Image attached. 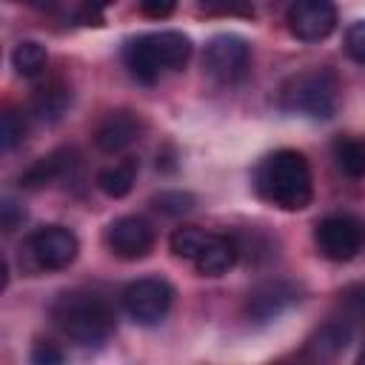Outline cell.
<instances>
[{"label": "cell", "instance_id": "cell-1", "mask_svg": "<svg viewBox=\"0 0 365 365\" xmlns=\"http://www.w3.org/2000/svg\"><path fill=\"white\" fill-rule=\"evenodd\" d=\"M254 191L279 211H302L314 197L308 160L294 148L271 151L254 168Z\"/></svg>", "mask_w": 365, "mask_h": 365}, {"label": "cell", "instance_id": "cell-2", "mask_svg": "<svg viewBox=\"0 0 365 365\" xmlns=\"http://www.w3.org/2000/svg\"><path fill=\"white\" fill-rule=\"evenodd\" d=\"M48 317L63 331V336H68L80 348L103 345L117 325L111 302L94 291H63L51 302Z\"/></svg>", "mask_w": 365, "mask_h": 365}, {"label": "cell", "instance_id": "cell-3", "mask_svg": "<svg viewBox=\"0 0 365 365\" xmlns=\"http://www.w3.org/2000/svg\"><path fill=\"white\" fill-rule=\"evenodd\" d=\"M191 57V40L182 31L165 29V31H148L140 37H131L123 46V63L140 83H157L160 74L177 71Z\"/></svg>", "mask_w": 365, "mask_h": 365}, {"label": "cell", "instance_id": "cell-4", "mask_svg": "<svg viewBox=\"0 0 365 365\" xmlns=\"http://www.w3.org/2000/svg\"><path fill=\"white\" fill-rule=\"evenodd\" d=\"M339 106V83L328 68H311L288 77L279 88V108L288 114L328 120Z\"/></svg>", "mask_w": 365, "mask_h": 365}, {"label": "cell", "instance_id": "cell-5", "mask_svg": "<svg viewBox=\"0 0 365 365\" xmlns=\"http://www.w3.org/2000/svg\"><path fill=\"white\" fill-rule=\"evenodd\" d=\"M23 251L31 271H63L77 259L80 242L66 225H43L26 240Z\"/></svg>", "mask_w": 365, "mask_h": 365}, {"label": "cell", "instance_id": "cell-6", "mask_svg": "<svg viewBox=\"0 0 365 365\" xmlns=\"http://www.w3.org/2000/svg\"><path fill=\"white\" fill-rule=\"evenodd\" d=\"M202 68L217 83H240L251 68V46L240 34H214L202 51Z\"/></svg>", "mask_w": 365, "mask_h": 365}, {"label": "cell", "instance_id": "cell-7", "mask_svg": "<svg viewBox=\"0 0 365 365\" xmlns=\"http://www.w3.org/2000/svg\"><path fill=\"white\" fill-rule=\"evenodd\" d=\"M317 251L331 262L354 259L365 245V225L351 214H331L314 228Z\"/></svg>", "mask_w": 365, "mask_h": 365}, {"label": "cell", "instance_id": "cell-8", "mask_svg": "<svg viewBox=\"0 0 365 365\" xmlns=\"http://www.w3.org/2000/svg\"><path fill=\"white\" fill-rule=\"evenodd\" d=\"M174 299V288L160 277L134 279L123 291V308L137 325H157L165 319Z\"/></svg>", "mask_w": 365, "mask_h": 365}, {"label": "cell", "instance_id": "cell-9", "mask_svg": "<svg viewBox=\"0 0 365 365\" xmlns=\"http://www.w3.org/2000/svg\"><path fill=\"white\" fill-rule=\"evenodd\" d=\"M285 23L297 40L319 43L336 29V6L331 0H291Z\"/></svg>", "mask_w": 365, "mask_h": 365}, {"label": "cell", "instance_id": "cell-10", "mask_svg": "<svg viewBox=\"0 0 365 365\" xmlns=\"http://www.w3.org/2000/svg\"><path fill=\"white\" fill-rule=\"evenodd\" d=\"M106 245L120 259H128V262L143 259L154 248V228L145 217H137V214L117 217L106 228Z\"/></svg>", "mask_w": 365, "mask_h": 365}, {"label": "cell", "instance_id": "cell-11", "mask_svg": "<svg viewBox=\"0 0 365 365\" xmlns=\"http://www.w3.org/2000/svg\"><path fill=\"white\" fill-rule=\"evenodd\" d=\"M299 302V288L288 279H265L257 288H251L245 299V314L251 322H271L282 317L291 305Z\"/></svg>", "mask_w": 365, "mask_h": 365}, {"label": "cell", "instance_id": "cell-12", "mask_svg": "<svg viewBox=\"0 0 365 365\" xmlns=\"http://www.w3.org/2000/svg\"><path fill=\"white\" fill-rule=\"evenodd\" d=\"M80 168V154L77 148L71 145H63L46 157H40L34 165H29L23 174H20V185L23 188H43V185H51V182H60V180H71Z\"/></svg>", "mask_w": 365, "mask_h": 365}, {"label": "cell", "instance_id": "cell-13", "mask_svg": "<svg viewBox=\"0 0 365 365\" xmlns=\"http://www.w3.org/2000/svg\"><path fill=\"white\" fill-rule=\"evenodd\" d=\"M143 131V120L140 114L128 111V108H117V111H108L97 128H94V145L106 154H117L123 148H128Z\"/></svg>", "mask_w": 365, "mask_h": 365}, {"label": "cell", "instance_id": "cell-14", "mask_svg": "<svg viewBox=\"0 0 365 365\" xmlns=\"http://www.w3.org/2000/svg\"><path fill=\"white\" fill-rule=\"evenodd\" d=\"M240 251H237V240L231 234H211L205 237L202 248L197 251V257L191 259L197 274L202 277H222L234 262H237Z\"/></svg>", "mask_w": 365, "mask_h": 365}, {"label": "cell", "instance_id": "cell-15", "mask_svg": "<svg viewBox=\"0 0 365 365\" xmlns=\"http://www.w3.org/2000/svg\"><path fill=\"white\" fill-rule=\"evenodd\" d=\"M71 106V88L63 80H48L31 94V117L40 123H57Z\"/></svg>", "mask_w": 365, "mask_h": 365}, {"label": "cell", "instance_id": "cell-16", "mask_svg": "<svg viewBox=\"0 0 365 365\" xmlns=\"http://www.w3.org/2000/svg\"><path fill=\"white\" fill-rule=\"evenodd\" d=\"M137 171H140L137 157H125V160H120L117 165H108V168H103V171L97 174V188H100L106 197L120 200V197H125V194L134 188Z\"/></svg>", "mask_w": 365, "mask_h": 365}, {"label": "cell", "instance_id": "cell-17", "mask_svg": "<svg viewBox=\"0 0 365 365\" xmlns=\"http://www.w3.org/2000/svg\"><path fill=\"white\" fill-rule=\"evenodd\" d=\"M331 154H334L336 168L345 177H351V180L365 177V140H359V137H336L334 145H331Z\"/></svg>", "mask_w": 365, "mask_h": 365}, {"label": "cell", "instance_id": "cell-18", "mask_svg": "<svg viewBox=\"0 0 365 365\" xmlns=\"http://www.w3.org/2000/svg\"><path fill=\"white\" fill-rule=\"evenodd\" d=\"M351 342V328L348 322H339V319H331L325 325H319L314 331V336L308 339V348L317 354V356H336L339 351H345Z\"/></svg>", "mask_w": 365, "mask_h": 365}, {"label": "cell", "instance_id": "cell-19", "mask_svg": "<svg viewBox=\"0 0 365 365\" xmlns=\"http://www.w3.org/2000/svg\"><path fill=\"white\" fill-rule=\"evenodd\" d=\"M46 63H48V54L37 40H23L11 51V66L20 77H40L46 71Z\"/></svg>", "mask_w": 365, "mask_h": 365}, {"label": "cell", "instance_id": "cell-20", "mask_svg": "<svg viewBox=\"0 0 365 365\" xmlns=\"http://www.w3.org/2000/svg\"><path fill=\"white\" fill-rule=\"evenodd\" d=\"M205 237H208V231H202V228H197V225H180V228L171 231V237H168V248H171L174 257L191 262V259L197 257V251L202 248Z\"/></svg>", "mask_w": 365, "mask_h": 365}, {"label": "cell", "instance_id": "cell-21", "mask_svg": "<svg viewBox=\"0 0 365 365\" xmlns=\"http://www.w3.org/2000/svg\"><path fill=\"white\" fill-rule=\"evenodd\" d=\"M194 194H188V191H180V188H174V191H160V194H154L151 197V205L160 211V214H165V217H182V214H188L191 208H194Z\"/></svg>", "mask_w": 365, "mask_h": 365}, {"label": "cell", "instance_id": "cell-22", "mask_svg": "<svg viewBox=\"0 0 365 365\" xmlns=\"http://www.w3.org/2000/svg\"><path fill=\"white\" fill-rule=\"evenodd\" d=\"M23 137H26L23 117L17 111H3V117H0V145H3V151L17 148L23 143Z\"/></svg>", "mask_w": 365, "mask_h": 365}, {"label": "cell", "instance_id": "cell-23", "mask_svg": "<svg viewBox=\"0 0 365 365\" xmlns=\"http://www.w3.org/2000/svg\"><path fill=\"white\" fill-rule=\"evenodd\" d=\"M205 14H220V17H251L254 3L251 0H200Z\"/></svg>", "mask_w": 365, "mask_h": 365}, {"label": "cell", "instance_id": "cell-24", "mask_svg": "<svg viewBox=\"0 0 365 365\" xmlns=\"http://www.w3.org/2000/svg\"><path fill=\"white\" fill-rule=\"evenodd\" d=\"M23 220H26V208L20 202H14L11 197H3V202H0V228H3V234H11L14 228H20Z\"/></svg>", "mask_w": 365, "mask_h": 365}, {"label": "cell", "instance_id": "cell-25", "mask_svg": "<svg viewBox=\"0 0 365 365\" xmlns=\"http://www.w3.org/2000/svg\"><path fill=\"white\" fill-rule=\"evenodd\" d=\"M117 0H80L77 9V20L83 26H103V14L108 6H114Z\"/></svg>", "mask_w": 365, "mask_h": 365}, {"label": "cell", "instance_id": "cell-26", "mask_svg": "<svg viewBox=\"0 0 365 365\" xmlns=\"http://www.w3.org/2000/svg\"><path fill=\"white\" fill-rule=\"evenodd\" d=\"M339 302L342 308L354 317V319H365V282H356L351 288H345L339 294Z\"/></svg>", "mask_w": 365, "mask_h": 365}, {"label": "cell", "instance_id": "cell-27", "mask_svg": "<svg viewBox=\"0 0 365 365\" xmlns=\"http://www.w3.org/2000/svg\"><path fill=\"white\" fill-rule=\"evenodd\" d=\"M345 51H348L351 60H356V63L365 66V20L354 23L345 31Z\"/></svg>", "mask_w": 365, "mask_h": 365}, {"label": "cell", "instance_id": "cell-28", "mask_svg": "<svg viewBox=\"0 0 365 365\" xmlns=\"http://www.w3.org/2000/svg\"><path fill=\"white\" fill-rule=\"evenodd\" d=\"M66 359V354L54 345V342H34V348H31V362L34 365H60Z\"/></svg>", "mask_w": 365, "mask_h": 365}, {"label": "cell", "instance_id": "cell-29", "mask_svg": "<svg viewBox=\"0 0 365 365\" xmlns=\"http://www.w3.org/2000/svg\"><path fill=\"white\" fill-rule=\"evenodd\" d=\"M140 9H143L145 17L163 20V17H168L177 9V0H140Z\"/></svg>", "mask_w": 365, "mask_h": 365}, {"label": "cell", "instance_id": "cell-30", "mask_svg": "<svg viewBox=\"0 0 365 365\" xmlns=\"http://www.w3.org/2000/svg\"><path fill=\"white\" fill-rule=\"evenodd\" d=\"M20 3L34 6V9H48V6H54V0H20Z\"/></svg>", "mask_w": 365, "mask_h": 365}, {"label": "cell", "instance_id": "cell-31", "mask_svg": "<svg viewBox=\"0 0 365 365\" xmlns=\"http://www.w3.org/2000/svg\"><path fill=\"white\" fill-rule=\"evenodd\" d=\"M356 362H359V365H365V348L359 351V356H356Z\"/></svg>", "mask_w": 365, "mask_h": 365}]
</instances>
